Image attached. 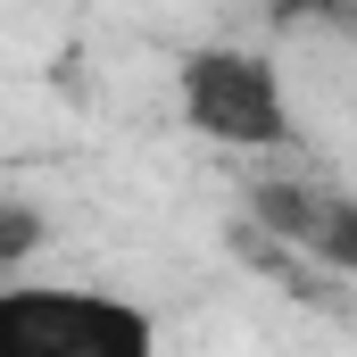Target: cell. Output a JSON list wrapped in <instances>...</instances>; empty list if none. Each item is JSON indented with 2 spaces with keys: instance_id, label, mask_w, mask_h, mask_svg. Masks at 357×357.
<instances>
[{
  "instance_id": "cell-4",
  "label": "cell",
  "mask_w": 357,
  "mask_h": 357,
  "mask_svg": "<svg viewBox=\"0 0 357 357\" xmlns=\"http://www.w3.org/2000/svg\"><path fill=\"white\" fill-rule=\"evenodd\" d=\"M33 250H42V216H33L25 199H8V191H0V266H25Z\"/></svg>"
},
{
  "instance_id": "cell-2",
  "label": "cell",
  "mask_w": 357,
  "mask_h": 357,
  "mask_svg": "<svg viewBox=\"0 0 357 357\" xmlns=\"http://www.w3.org/2000/svg\"><path fill=\"white\" fill-rule=\"evenodd\" d=\"M175 91H183L191 133H208L225 150H282L291 142V91H282V75H274L258 50L208 42V50L183 59Z\"/></svg>"
},
{
  "instance_id": "cell-1",
  "label": "cell",
  "mask_w": 357,
  "mask_h": 357,
  "mask_svg": "<svg viewBox=\"0 0 357 357\" xmlns=\"http://www.w3.org/2000/svg\"><path fill=\"white\" fill-rule=\"evenodd\" d=\"M0 357H167L150 307L84 282H0Z\"/></svg>"
},
{
  "instance_id": "cell-3",
  "label": "cell",
  "mask_w": 357,
  "mask_h": 357,
  "mask_svg": "<svg viewBox=\"0 0 357 357\" xmlns=\"http://www.w3.org/2000/svg\"><path fill=\"white\" fill-rule=\"evenodd\" d=\"M258 216L282 241H299L307 258H324L333 274H357V199H316L299 183H266L258 191Z\"/></svg>"
}]
</instances>
